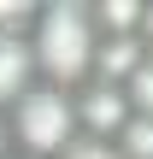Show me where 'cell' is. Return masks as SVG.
Here are the masks:
<instances>
[{"label":"cell","instance_id":"cell-1","mask_svg":"<svg viewBox=\"0 0 153 159\" xmlns=\"http://www.w3.org/2000/svg\"><path fill=\"white\" fill-rule=\"evenodd\" d=\"M94 53H100V30L88 0H35V24H29L35 83L83 89L94 77Z\"/></svg>","mask_w":153,"mask_h":159},{"label":"cell","instance_id":"cell-2","mask_svg":"<svg viewBox=\"0 0 153 159\" xmlns=\"http://www.w3.org/2000/svg\"><path fill=\"white\" fill-rule=\"evenodd\" d=\"M6 130L12 148L24 159H59L83 130H77V94L53 89V83H29L12 106H6Z\"/></svg>","mask_w":153,"mask_h":159},{"label":"cell","instance_id":"cell-3","mask_svg":"<svg viewBox=\"0 0 153 159\" xmlns=\"http://www.w3.org/2000/svg\"><path fill=\"white\" fill-rule=\"evenodd\" d=\"M71 94H77V130H83V136H94V142H118V136H124V124L136 118L118 83L88 77V83H83V89H71Z\"/></svg>","mask_w":153,"mask_h":159},{"label":"cell","instance_id":"cell-4","mask_svg":"<svg viewBox=\"0 0 153 159\" xmlns=\"http://www.w3.org/2000/svg\"><path fill=\"white\" fill-rule=\"evenodd\" d=\"M35 83V59H29V35H6L0 30V112Z\"/></svg>","mask_w":153,"mask_h":159},{"label":"cell","instance_id":"cell-5","mask_svg":"<svg viewBox=\"0 0 153 159\" xmlns=\"http://www.w3.org/2000/svg\"><path fill=\"white\" fill-rule=\"evenodd\" d=\"M118 89H124V100H130V112H136V118H153V53L124 77V83H118Z\"/></svg>","mask_w":153,"mask_h":159},{"label":"cell","instance_id":"cell-6","mask_svg":"<svg viewBox=\"0 0 153 159\" xmlns=\"http://www.w3.org/2000/svg\"><path fill=\"white\" fill-rule=\"evenodd\" d=\"M112 148H118L124 159H153V118H130Z\"/></svg>","mask_w":153,"mask_h":159},{"label":"cell","instance_id":"cell-7","mask_svg":"<svg viewBox=\"0 0 153 159\" xmlns=\"http://www.w3.org/2000/svg\"><path fill=\"white\" fill-rule=\"evenodd\" d=\"M59 159H124V153H118L112 142H94V136H77V142H71V148H65Z\"/></svg>","mask_w":153,"mask_h":159},{"label":"cell","instance_id":"cell-8","mask_svg":"<svg viewBox=\"0 0 153 159\" xmlns=\"http://www.w3.org/2000/svg\"><path fill=\"white\" fill-rule=\"evenodd\" d=\"M142 47L153 53V0H147V12H142Z\"/></svg>","mask_w":153,"mask_h":159},{"label":"cell","instance_id":"cell-9","mask_svg":"<svg viewBox=\"0 0 153 159\" xmlns=\"http://www.w3.org/2000/svg\"><path fill=\"white\" fill-rule=\"evenodd\" d=\"M18 148H12V130H6V112H0V159H12Z\"/></svg>","mask_w":153,"mask_h":159},{"label":"cell","instance_id":"cell-10","mask_svg":"<svg viewBox=\"0 0 153 159\" xmlns=\"http://www.w3.org/2000/svg\"><path fill=\"white\" fill-rule=\"evenodd\" d=\"M12 159H24V153H12Z\"/></svg>","mask_w":153,"mask_h":159}]
</instances>
